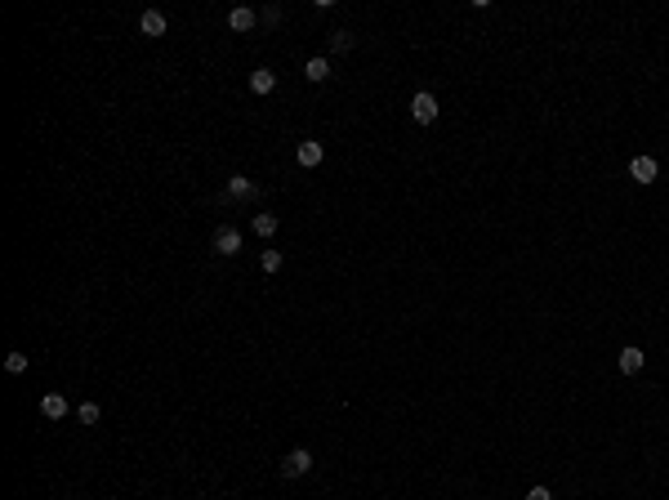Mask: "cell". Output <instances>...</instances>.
<instances>
[{"instance_id":"1","label":"cell","mask_w":669,"mask_h":500,"mask_svg":"<svg viewBox=\"0 0 669 500\" xmlns=\"http://www.w3.org/2000/svg\"><path fill=\"white\" fill-rule=\"evenodd\" d=\"M308 469H312V452H308V447H295V452H286L281 464H277L281 478H304Z\"/></svg>"},{"instance_id":"2","label":"cell","mask_w":669,"mask_h":500,"mask_svg":"<svg viewBox=\"0 0 669 500\" xmlns=\"http://www.w3.org/2000/svg\"><path fill=\"white\" fill-rule=\"evenodd\" d=\"M411 116H415L420 125H433V121H438V98H433L428 90H420V94L411 98Z\"/></svg>"},{"instance_id":"3","label":"cell","mask_w":669,"mask_h":500,"mask_svg":"<svg viewBox=\"0 0 669 500\" xmlns=\"http://www.w3.org/2000/svg\"><path fill=\"white\" fill-rule=\"evenodd\" d=\"M656 175H660V161L656 157H633L629 161V179L643 183V188H647V183H656Z\"/></svg>"},{"instance_id":"4","label":"cell","mask_w":669,"mask_h":500,"mask_svg":"<svg viewBox=\"0 0 669 500\" xmlns=\"http://www.w3.org/2000/svg\"><path fill=\"white\" fill-rule=\"evenodd\" d=\"M210 250H214L219 259H232V255L241 250V232H237V228H219V232H214V246H210Z\"/></svg>"},{"instance_id":"5","label":"cell","mask_w":669,"mask_h":500,"mask_svg":"<svg viewBox=\"0 0 669 500\" xmlns=\"http://www.w3.org/2000/svg\"><path fill=\"white\" fill-rule=\"evenodd\" d=\"M250 197H259V183H250L246 175H232V179H228L223 202H250Z\"/></svg>"},{"instance_id":"6","label":"cell","mask_w":669,"mask_h":500,"mask_svg":"<svg viewBox=\"0 0 669 500\" xmlns=\"http://www.w3.org/2000/svg\"><path fill=\"white\" fill-rule=\"evenodd\" d=\"M295 161L304 165V170H312V165H322V161H326V147L317 143V139H304V143L295 147Z\"/></svg>"},{"instance_id":"7","label":"cell","mask_w":669,"mask_h":500,"mask_svg":"<svg viewBox=\"0 0 669 500\" xmlns=\"http://www.w3.org/2000/svg\"><path fill=\"white\" fill-rule=\"evenodd\" d=\"M643 362H647V353H643L638 344H625V348H621V358H616V366H621L625 375H638V371H643Z\"/></svg>"},{"instance_id":"8","label":"cell","mask_w":669,"mask_h":500,"mask_svg":"<svg viewBox=\"0 0 669 500\" xmlns=\"http://www.w3.org/2000/svg\"><path fill=\"white\" fill-rule=\"evenodd\" d=\"M165 27H170V23H165L161 9H143V19H139V31H143V36H165Z\"/></svg>"},{"instance_id":"9","label":"cell","mask_w":669,"mask_h":500,"mask_svg":"<svg viewBox=\"0 0 669 500\" xmlns=\"http://www.w3.org/2000/svg\"><path fill=\"white\" fill-rule=\"evenodd\" d=\"M255 23H259V9H250V5H237V9L228 14V27L232 31H250Z\"/></svg>"},{"instance_id":"10","label":"cell","mask_w":669,"mask_h":500,"mask_svg":"<svg viewBox=\"0 0 669 500\" xmlns=\"http://www.w3.org/2000/svg\"><path fill=\"white\" fill-rule=\"evenodd\" d=\"M250 90H255V94H273L277 90V72L273 68H255V72H250Z\"/></svg>"},{"instance_id":"11","label":"cell","mask_w":669,"mask_h":500,"mask_svg":"<svg viewBox=\"0 0 669 500\" xmlns=\"http://www.w3.org/2000/svg\"><path fill=\"white\" fill-rule=\"evenodd\" d=\"M41 415H45V420H63V415H67V397L63 393H45L41 397Z\"/></svg>"},{"instance_id":"12","label":"cell","mask_w":669,"mask_h":500,"mask_svg":"<svg viewBox=\"0 0 669 500\" xmlns=\"http://www.w3.org/2000/svg\"><path fill=\"white\" fill-rule=\"evenodd\" d=\"M304 76L312 80V85H322V80H330V58H322V54H317V58H308V63H304Z\"/></svg>"},{"instance_id":"13","label":"cell","mask_w":669,"mask_h":500,"mask_svg":"<svg viewBox=\"0 0 669 500\" xmlns=\"http://www.w3.org/2000/svg\"><path fill=\"white\" fill-rule=\"evenodd\" d=\"M250 232H255V237H277V214L273 210L255 214V219H250Z\"/></svg>"},{"instance_id":"14","label":"cell","mask_w":669,"mask_h":500,"mask_svg":"<svg viewBox=\"0 0 669 500\" xmlns=\"http://www.w3.org/2000/svg\"><path fill=\"white\" fill-rule=\"evenodd\" d=\"M353 45H357V36H353L348 27H344V31H330V54H348Z\"/></svg>"},{"instance_id":"15","label":"cell","mask_w":669,"mask_h":500,"mask_svg":"<svg viewBox=\"0 0 669 500\" xmlns=\"http://www.w3.org/2000/svg\"><path fill=\"white\" fill-rule=\"evenodd\" d=\"M281 264H286V259H281V250H263V255H259V269L263 273H281Z\"/></svg>"},{"instance_id":"16","label":"cell","mask_w":669,"mask_h":500,"mask_svg":"<svg viewBox=\"0 0 669 500\" xmlns=\"http://www.w3.org/2000/svg\"><path fill=\"white\" fill-rule=\"evenodd\" d=\"M5 371H9V375H23V371H27V353H19V348H14V353H5Z\"/></svg>"},{"instance_id":"17","label":"cell","mask_w":669,"mask_h":500,"mask_svg":"<svg viewBox=\"0 0 669 500\" xmlns=\"http://www.w3.org/2000/svg\"><path fill=\"white\" fill-rule=\"evenodd\" d=\"M76 420L80 425H98V402H80L76 407Z\"/></svg>"},{"instance_id":"18","label":"cell","mask_w":669,"mask_h":500,"mask_svg":"<svg viewBox=\"0 0 669 500\" xmlns=\"http://www.w3.org/2000/svg\"><path fill=\"white\" fill-rule=\"evenodd\" d=\"M259 23L277 27V23H281V5H263V9H259Z\"/></svg>"},{"instance_id":"19","label":"cell","mask_w":669,"mask_h":500,"mask_svg":"<svg viewBox=\"0 0 669 500\" xmlns=\"http://www.w3.org/2000/svg\"><path fill=\"white\" fill-rule=\"evenodd\" d=\"M527 500H554V491H549V487H531Z\"/></svg>"}]
</instances>
